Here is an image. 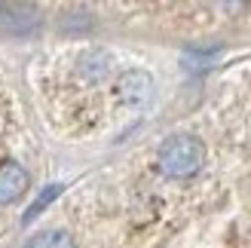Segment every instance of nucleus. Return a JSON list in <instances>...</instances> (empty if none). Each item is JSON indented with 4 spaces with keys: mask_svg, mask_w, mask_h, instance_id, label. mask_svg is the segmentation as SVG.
Wrapping results in <instances>:
<instances>
[{
    "mask_svg": "<svg viewBox=\"0 0 251 248\" xmlns=\"http://www.w3.org/2000/svg\"><path fill=\"white\" fill-rule=\"evenodd\" d=\"M156 163L166 178H175V181L193 178L205 166V144L193 138V135H175L159 147Z\"/></svg>",
    "mask_w": 251,
    "mask_h": 248,
    "instance_id": "1",
    "label": "nucleus"
},
{
    "mask_svg": "<svg viewBox=\"0 0 251 248\" xmlns=\"http://www.w3.org/2000/svg\"><path fill=\"white\" fill-rule=\"evenodd\" d=\"M117 95L123 104L129 107H144L150 98H153V80L144 71H126L117 80Z\"/></svg>",
    "mask_w": 251,
    "mask_h": 248,
    "instance_id": "2",
    "label": "nucleus"
},
{
    "mask_svg": "<svg viewBox=\"0 0 251 248\" xmlns=\"http://www.w3.org/2000/svg\"><path fill=\"white\" fill-rule=\"evenodd\" d=\"M28 172H25L19 163H12V159H6V163H0V205H12L19 202L25 190H28Z\"/></svg>",
    "mask_w": 251,
    "mask_h": 248,
    "instance_id": "3",
    "label": "nucleus"
},
{
    "mask_svg": "<svg viewBox=\"0 0 251 248\" xmlns=\"http://www.w3.org/2000/svg\"><path fill=\"white\" fill-rule=\"evenodd\" d=\"M25 248H74V239L65 230H43V233H37Z\"/></svg>",
    "mask_w": 251,
    "mask_h": 248,
    "instance_id": "4",
    "label": "nucleus"
},
{
    "mask_svg": "<svg viewBox=\"0 0 251 248\" xmlns=\"http://www.w3.org/2000/svg\"><path fill=\"white\" fill-rule=\"evenodd\" d=\"M58 193H61V184H49V187H46L40 196H37L34 202H31V208H28V212H25V224H31V221H34L37 215H40L43 208H46V205H49V202H52L55 196H58Z\"/></svg>",
    "mask_w": 251,
    "mask_h": 248,
    "instance_id": "5",
    "label": "nucleus"
},
{
    "mask_svg": "<svg viewBox=\"0 0 251 248\" xmlns=\"http://www.w3.org/2000/svg\"><path fill=\"white\" fill-rule=\"evenodd\" d=\"M83 71H89L92 80H101L104 74H107V55H101V52L86 55V58H83Z\"/></svg>",
    "mask_w": 251,
    "mask_h": 248,
    "instance_id": "6",
    "label": "nucleus"
}]
</instances>
